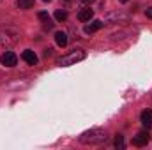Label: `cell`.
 <instances>
[{"mask_svg": "<svg viewBox=\"0 0 152 150\" xmlns=\"http://www.w3.org/2000/svg\"><path fill=\"white\" fill-rule=\"evenodd\" d=\"M37 18L41 20V21H44V23H50V14L46 12V11H41L37 14Z\"/></svg>", "mask_w": 152, "mask_h": 150, "instance_id": "5bb4252c", "label": "cell"}, {"mask_svg": "<svg viewBox=\"0 0 152 150\" xmlns=\"http://www.w3.org/2000/svg\"><path fill=\"white\" fill-rule=\"evenodd\" d=\"M103 27H104V23H103L101 20H96V21H92L90 25H87V27H85V34H94V32L101 30Z\"/></svg>", "mask_w": 152, "mask_h": 150, "instance_id": "ba28073f", "label": "cell"}, {"mask_svg": "<svg viewBox=\"0 0 152 150\" xmlns=\"http://www.w3.org/2000/svg\"><path fill=\"white\" fill-rule=\"evenodd\" d=\"M115 147L117 149H124V136H120V134L115 136Z\"/></svg>", "mask_w": 152, "mask_h": 150, "instance_id": "4fadbf2b", "label": "cell"}, {"mask_svg": "<svg viewBox=\"0 0 152 150\" xmlns=\"http://www.w3.org/2000/svg\"><path fill=\"white\" fill-rule=\"evenodd\" d=\"M20 41V32L14 27H0V46L11 48Z\"/></svg>", "mask_w": 152, "mask_h": 150, "instance_id": "6da1fadb", "label": "cell"}, {"mask_svg": "<svg viewBox=\"0 0 152 150\" xmlns=\"http://www.w3.org/2000/svg\"><path fill=\"white\" fill-rule=\"evenodd\" d=\"M55 20H57V21H60V23H62V21H66V20H67V12H66V11H62V9H57V11H55Z\"/></svg>", "mask_w": 152, "mask_h": 150, "instance_id": "8fae6325", "label": "cell"}, {"mask_svg": "<svg viewBox=\"0 0 152 150\" xmlns=\"http://www.w3.org/2000/svg\"><path fill=\"white\" fill-rule=\"evenodd\" d=\"M140 122H142V125H143L145 129H151L152 127V110L142 111V115H140Z\"/></svg>", "mask_w": 152, "mask_h": 150, "instance_id": "52a82bcc", "label": "cell"}, {"mask_svg": "<svg viewBox=\"0 0 152 150\" xmlns=\"http://www.w3.org/2000/svg\"><path fill=\"white\" fill-rule=\"evenodd\" d=\"M44 2H51V0H44Z\"/></svg>", "mask_w": 152, "mask_h": 150, "instance_id": "ffe728a7", "label": "cell"}, {"mask_svg": "<svg viewBox=\"0 0 152 150\" xmlns=\"http://www.w3.org/2000/svg\"><path fill=\"white\" fill-rule=\"evenodd\" d=\"M149 141H151L149 131H140V133L133 138V145H134V147H145Z\"/></svg>", "mask_w": 152, "mask_h": 150, "instance_id": "277c9868", "label": "cell"}, {"mask_svg": "<svg viewBox=\"0 0 152 150\" xmlns=\"http://www.w3.org/2000/svg\"><path fill=\"white\" fill-rule=\"evenodd\" d=\"M21 58H23L28 66H36V64H37V60H39L37 55H36L32 50H25V51L21 53Z\"/></svg>", "mask_w": 152, "mask_h": 150, "instance_id": "8992f818", "label": "cell"}, {"mask_svg": "<svg viewBox=\"0 0 152 150\" xmlns=\"http://www.w3.org/2000/svg\"><path fill=\"white\" fill-rule=\"evenodd\" d=\"M145 14H147V18H151V20H152V7L147 9V12H145Z\"/></svg>", "mask_w": 152, "mask_h": 150, "instance_id": "e0dca14e", "label": "cell"}, {"mask_svg": "<svg viewBox=\"0 0 152 150\" xmlns=\"http://www.w3.org/2000/svg\"><path fill=\"white\" fill-rule=\"evenodd\" d=\"M106 140H108V136L101 129H90V131H87V133H83L80 136V141L85 143V145H101Z\"/></svg>", "mask_w": 152, "mask_h": 150, "instance_id": "7a4b0ae2", "label": "cell"}, {"mask_svg": "<svg viewBox=\"0 0 152 150\" xmlns=\"http://www.w3.org/2000/svg\"><path fill=\"white\" fill-rule=\"evenodd\" d=\"M92 16H94V11H92L90 7H85V9H81V11L78 12V20H80V21H90Z\"/></svg>", "mask_w": 152, "mask_h": 150, "instance_id": "9c48e42d", "label": "cell"}, {"mask_svg": "<svg viewBox=\"0 0 152 150\" xmlns=\"http://www.w3.org/2000/svg\"><path fill=\"white\" fill-rule=\"evenodd\" d=\"M81 2H83V4H92L94 0H81Z\"/></svg>", "mask_w": 152, "mask_h": 150, "instance_id": "ac0fdd59", "label": "cell"}, {"mask_svg": "<svg viewBox=\"0 0 152 150\" xmlns=\"http://www.w3.org/2000/svg\"><path fill=\"white\" fill-rule=\"evenodd\" d=\"M34 2L36 0H18V7L20 9H30V7H34Z\"/></svg>", "mask_w": 152, "mask_h": 150, "instance_id": "7c38bea8", "label": "cell"}, {"mask_svg": "<svg viewBox=\"0 0 152 150\" xmlns=\"http://www.w3.org/2000/svg\"><path fill=\"white\" fill-rule=\"evenodd\" d=\"M55 42H57L60 48L67 46V34H66V32H55Z\"/></svg>", "mask_w": 152, "mask_h": 150, "instance_id": "30bf717a", "label": "cell"}, {"mask_svg": "<svg viewBox=\"0 0 152 150\" xmlns=\"http://www.w3.org/2000/svg\"><path fill=\"white\" fill-rule=\"evenodd\" d=\"M0 62H2V66H5V67H14L16 62H18V57H16V53H12V51H5V53L0 57Z\"/></svg>", "mask_w": 152, "mask_h": 150, "instance_id": "5b68a950", "label": "cell"}, {"mask_svg": "<svg viewBox=\"0 0 152 150\" xmlns=\"http://www.w3.org/2000/svg\"><path fill=\"white\" fill-rule=\"evenodd\" d=\"M120 2H122V4H126V2H127V0H120Z\"/></svg>", "mask_w": 152, "mask_h": 150, "instance_id": "d6986e66", "label": "cell"}, {"mask_svg": "<svg viewBox=\"0 0 152 150\" xmlns=\"http://www.w3.org/2000/svg\"><path fill=\"white\" fill-rule=\"evenodd\" d=\"M85 57H87V51H85V50H73V51H69L67 55H62L60 58H57V66H60V67H69V66H75L78 62L85 60Z\"/></svg>", "mask_w": 152, "mask_h": 150, "instance_id": "3957f363", "label": "cell"}, {"mask_svg": "<svg viewBox=\"0 0 152 150\" xmlns=\"http://www.w3.org/2000/svg\"><path fill=\"white\" fill-rule=\"evenodd\" d=\"M51 51H53L51 48H46V50H44V57H50V55H51Z\"/></svg>", "mask_w": 152, "mask_h": 150, "instance_id": "2e32d148", "label": "cell"}, {"mask_svg": "<svg viewBox=\"0 0 152 150\" xmlns=\"http://www.w3.org/2000/svg\"><path fill=\"white\" fill-rule=\"evenodd\" d=\"M115 18H127V14H118L117 12V14H110L108 16V20H115Z\"/></svg>", "mask_w": 152, "mask_h": 150, "instance_id": "9a60e30c", "label": "cell"}]
</instances>
